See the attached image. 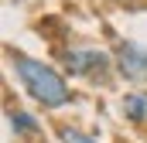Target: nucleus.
<instances>
[{
  "label": "nucleus",
  "mask_w": 147,
  "mask_h": 143,
  "mask_svg": "<svg viewBox=\"0 0 147 143\" xmlns=\"http://www.w3.org/2000/svg\"><path fill=\"white\" fill-rule=\"evenodd\" d=\"M120 3H134V0H120Z\"/></svg>",
  "instance_id": "nucleus-7"
},
{
  "label": "nucleus",
  "mask_w": 147,
  "mask_h": 143,
  "mask_svg": "<svg viewBox=\"0 0 147 143\" xmlns=\"http://www.w3.org/2000/svg\"><path fill=\"white\" fill-rule=\"evenodd\" d=\"M62 65H65V72L75 75V78H89V82L106 85V82H110V72L116 68V58L106 55V51H99V48L79 44V48L62 51Z\"/></svg>",
  "instance_id": "nucleus-2"
},
{
  "label": "nucleus",
  "mask_w": 147,
  "mask_h": 143,
  "mask_svg": "<svg viewBox=\"0 0 147 143\" xmlns=\"http://www.w3.org/2000/svg\"><path fill=\"white\" fill-rule=\"evenodd\" d=\"M120 109L134 126H147V92H127Z\"/></svg>",
  "instance_id": "nucleus-4"
},
{
  "label": "nucleus",
  "mask_w": 147,
  "mask_h": 143,
  "mask_svg": "<svg viewBox=\"0 0 147 143\" xmlns=\"http://www.w3.org/2000/svg\"><path fill=\"white\" fill-rule=\"evenodd\" d=\"M116 72L127 78V82H137V85H147V48L137 44V41H120L116 51Z\"/></svg>",
  "instance_id": "nucleus-3"
},
{
  "label": "nucleus",
  "mask_w": 147,
  "mask_h": 143,
  "mask_svg": "<svg viewBox=\"0 0 147 143\" xmlns=\"http://www.w3.org/2000/svg\"><path fill=\"white\" fill-rule=\"evenodd\" d=\"M7 123H10L14 136H38L41 133L38 130V119L31 112H24V109H7Z\"/></svg>",
  "instance_id": "nucleus-5"
},
{
  "label": "nucleus",
  "mask_w": 147,
  "mask_h": 143,
  "mask_svg": "<svg viewBox=\"0 0 147 143\" xmlns=\"http://www.w3.org/2000/svg\"><path fill=\"white\" fill-rule=\"evenodd\" d=\"M7 61H10L14 75H17V82L24 85V92L34 99L38 106H45V109H65L69 102H72V92H69L62 72L51 68L48 61L31 58V55H24V51H14V48H7Z\"/></svg>",
  "instance_id": "nucleus-1"
},
{
  "label": "nucleus",
  "mask_w": 147,
  "mask_h": 143,
  "mask_svg": "<svg viewBox=\"0 0 147 143\" xmlns=\"http://www.w3.org/2000/svg\"><path fill=\"white\" fill-rule=\"evenodd\" d=\"M58 140L62 143H99V140H92L89 133L75 130V126H58Z\"/></svg>",
  "instance_id": "nucleus-6"
}]
</instances>
